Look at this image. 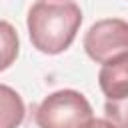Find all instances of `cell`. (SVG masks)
Returning <instances> with one entry per match:
<instances>
[{"label": "cell", "instance_id": "obj_1", "mask_svg": "<svg viewBox=\"0 0 128 128\" xmlns=\"http://www.w3.org/2000/svg\"><path fill=\"white\" fill-rule=\"evenodd\" d=\"M82 24V12L72 0H36L26 18L28 36L36 50L44 54L64 52Z\"/></svg>", "mask_w": 128, "mask_h": 128}, {"label": "cell", "instance_id": "obj_2", "mask_svg": "<svg viewBox=\"0 0 128 128\" xmlns=\"http://www.w3.org/2000/svg\"><path fill=\"white\" fill-rule=\"evenodd\" d=\"M38 128H82L92 120V106L78 90H58L46 96L34 110Z\"/></svg>", "mask_w": 128, "mask_h": 128}, {"label": "cell", "instance_id": "obj_3", "mask_svg": "<svg viewBox=\"0 0 128 128\" xmlns=\"http://www.w3.org/2000/svg\"><path fill=\"white\" fill-rule=\"evenodd\" d=\"M84 50L98 64H110L128 56V22L104 18L94 22L84 34Z\"/></svg>", "mask_w": 128, "mask_h": 128}, {"label": "cell", "instance_id": "obj_4", "mask_svg": "<svg viewBox=\"0 0 128 128\" xmlns=\"http://www.w3.org/2000/svg\"><path fill=\"white\" fill-rule=\"evenodd\" d=\"M98 82L106 100L128 98V56L104 64L98 72Z\"/></svg>", "mask_w": 128, "mask_h": 128}, {"label": "cell", "instance_id": "obj_5", "mask_svg": "<svg viewBox=\"0 0 128 128\" xmlns=\"http://www.w3.org/2000/svg\"><path fill=\"white\" fill-rule=\"evenodd\" d=\"M0 104H2V128H18L24 120V102L22 98L8 88L0 86Z\"/></svg>", "mask_w": 128, "mask_h": 128}, {"label": "cell", "instance_id": "obj_6", "mask_svg": "<svg viewBox=\"0 0 128 128\" xmlns=\"http://www.w3.org/2000/svg\"><path fill=\"white\" fill-rule=\"evenodd\" d=\"M104 116L116 128H128V98L120 100H106Z\"/></svg>", "mask_w": 128, "mask_h": 128}, {"label": "cell", "instance_id": "obj_7", "mask_svg": "<svg viewBox=\"0 0 128 128\" xmlns=\"http://www.w3.org/2000/svg\"><path fill=\"white\" fill-rule=\"evenodd\" d=\"M0 34H2V70L10 66L12 58L18 54V36L14 34L12 26L8 22H0Z\"/></svg>", "mask_w": 128, "mask_h": 128}, {"label": "cell", "instance_id": "obj_8", "mask_svg": "<svg viewBox=\"0 0 128 128\" xmlns=\"http://www.w3.org/2000/svg\"><path fill=\"white\" fill-rule=\"evenodd\" d=\"M82 128H116L112 122H108V120H100V118H92V120H88Z\"/></svg>", "mask_w": 128, "mask_h": 128}]
</instances>
